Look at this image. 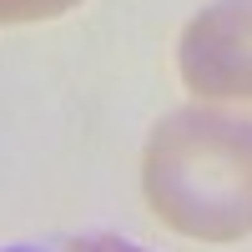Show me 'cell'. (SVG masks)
Listing matches in <instances>:
<instances>
[{
    "label": "cell",
    "mask_w": 252,
    "mask_h": 252,
    "mask_svg": "<svg viewBox=\"0 0 252 252\" xmlns=\"http://www.w3.org/2000/svg\"><path fill=\"white\" fill-rule=\"evenodd\" d=\"M146 202L161 222L197 242H237L252 232V116L222 106H182L146 141Z\"/></svg>",
    "instance_id": "obj_1"
},
{
    "label": "cell",
    "mask_w": 252,
    "mask_h": 252,
    "mask_svg": "<svg viewBox=\"0 0 252 252\" xmlns=\"http://www.w3.org/2000/svg\"><path fill=\"white\" fill-rule=\"evenodd\" d=\"M0 252H146L126 237H106V232H91V237H66V242H10Z\"/></svg>",
    "instance_id": "obj_3"
},
{
    "label": "cell",
    "mask_w": 252,
    "mask_h": 252,
    "mask_svg": "<svg viewBox=\"0 0 252 252\" xmlns=\"http://www.w3.org/2000/svg\"><path fill=\"white\" fill-rule=\"evenodd\" d=\"M71 5H81V0H0V26L5 20H51Z\"/></svg>",
    "instance_id": "obj_4"
},
{
    "label": "cell",
    "mask_w": 252,
    "mask_h": 252,
    "mask_svg": "<svg viewBox=\"0 0 252 252\" xmlns=\"http://www.w3.org/2000/svg\"><path fill=\"white\" fill-rule=\"evenodd\" d=\"M182 81L197 96L217 101H252V0H217L177 46Z\"/></svg>",
    "instance_id": "obj_2"
}]
</instances>
